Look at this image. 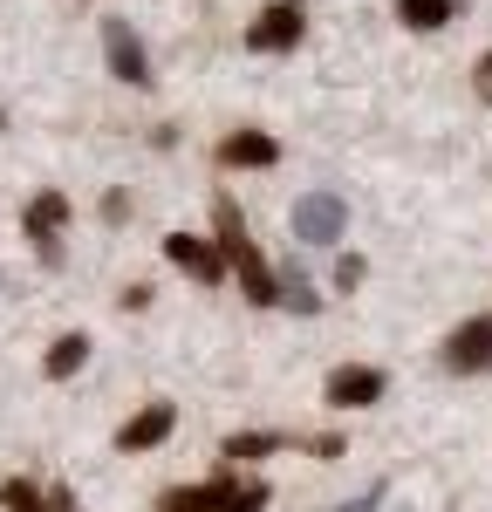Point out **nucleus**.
Returning a JSON list of instances; mask_svg holds the SVG:
<instances>
[{"mask_svg": "<svg viewBox=\"0 0 492 512\" xmlns=\"http://www.w3.org/2000/svg\"><path fill=\"white\" fill-rule=\"evenodd\" d=\"M164 260L185 267L192 280H205V287H219V280L233 274L226 253H219V239H199V233H164Z\"/></svg>", "mask_w": 492, "mask_h": 512, "instance_id": "0eeeda50", "label": "nucleus"}, {"mask_svg": "<svg viewBox=\"0 0 492 512\" xmlns=\"http://www.w3.org/2000/svg\"><path fill=\"white\" fill-rule=\"evenodd\" d=\"M267 485L260 478H240V465H226L219 478H205V485H171L158 492V512H267Z\"/></svg>", "mask_w": 492, "mask_h": 512, "instance_id": "f03ea898", "label": "nucleus"}, {"mask_svg": "<svg viewBox=\"0 0 492 512\" xmlns=\"http://www.w3.org/2000/svg\"><path fill=\"white\" fill-rule=\"evenodd\" d=\"M301 28H308V7L274 0V7H260V21H246V48L253 55H287V48H301Z\"/></svg>", "mask_w": 492, "mask_h": 512, "instance_id": "7ed1b4c3", "label": "nucleus"}, {"mask_svg": "<svg viewBox=\"0 0 492 512\" xmlns=\"http://www.w3.org/2000/svg\"><path fill=\"white\" fill-rule=\"evenodd\" d=\"M267 451H301V437H287V431H233L226 444H219V458H226V465L267 458Z\"/></svg>", "mask_w": 492, "mask_h": 512, "instance_id": "f8f14e48", "label": "nucleus"}, {"mask_svg": "<svg viewBox=\"0 0 492 512\" xmlns=\"http://www.w3.org/2000/svg\"><path fill=\"white\" fill-rule=\"evenodd\" d=\"M212 233H219L226 267L240 274L246 301H253V308H281V274H274V267H267V253L253 246V233H246V219H240V205H233V198H212Z\"/></svg>", "mask_w": 492, "mask_h": 512, "instance_id": "f257e3e1", "label": "nucleus"}, {"mask_svg": "<svg viewBox=\"0 0 492 512\" xmlns=\"http://www.w3.org/2000/svg\"><path fill=\"white\" fill-rule=\"evenodd\" d=\"M438 362H445L451 376H486L492 369V315L458 321V328L445 335V349H438Z\"/></svg>", "mask_w": 492, "mask_h": 512, "instance_id": "20e7f679", "label": "nucleus"}, {"mask_svg": "<svg viewBox=\"0 0 492 512\" xmlns=\"http://www.w3.org/2000/svg\"><path fill=\"white\" fill-rule=\"evenodd\" d=\"M0 506L7 512H48V492H35L28 478H7V485H0Z\"/></svg>", "mask_w": 492, "mask_h": 512, "instance_id": "dca6fc26", "label": "nucleus"}, {"mask_svg": "<svg viewBox=\"0 0 492 512\" xmlns=\"http://www.w3.org/2000/svg\"><path fill=\"white\" fill-rule=\"evenodd\" d=\"M376 506H383V492H369V499H349L342 512H376Z\"/></svg>", "mask_w": 492, "mask_h": 512, "instance_id": "6ab92c4d", "label": "nucleus"}, {"mask_svg": "<svg viewBox=\"0 0 492 512\" xmlns=\"http://www.w3.org/2000/svg\"><path fill=\"white\" fill-rule=\"evenodd\" d=\"M21 226H28V239H35V253L55 267V260H62V226H69V198H62V192H41L35 205H28V219H21Z\"/></svg>", "mask_w": 492, "mask_h": 512, "instance_id": "1a4fd4ad", "label": "nucleus"}, {"mask_svg": "<svg viewBox=\"0 0 492 512\" xmlns=\"http://www.w3.org/2000/svg\"><path fill=\"white\" fill-rule=\"evenodd\" d=\"M383 390H390L383 369H369V362H342V369H328L322 403H328V410H369V403H383Z\"/></svg>", "mask_w": 492, "mask_h": 512, "instance_id": "39448f33", "label": "nucleus"}, {"mask_svg": "<svg viewBox=\"0 0 492 512\" xmlns=\"http://www.w3.org/2000/svg\"><path fill=\"white\" fill-rule=\"evenodd\" d=\"M451 14H458V0H397V21L410 35H438Z\"/></svg>", "mask_w": 492, "mask_h": 512, "instance_id": "ddd939ff", "label": "nucleus"}, {"mask_svg": "<svg viewBox=\"0 0 492 512\" xmlns=\"http://www.w3.org/2000/svg\"><path fill=\"white\" fill-rule=\"evenodd\" d=\"M274 274H281V308H294V315H322V294L308 287L301 267H274Z\"/></svg>", "mask_w": 492, "mask_h": 512, "instance_id": "2eb2a0df", "label": "nucleus"}, {"mask_svg": "<svg viewBox=\"0 0 492 512\" xmlns=\"http://www.w3.org/2000/svg\"><path fill=\"white\" fill-rule=\"evenodd\" d=\"M363 253H342V260H335V287H342V294H356V287H363Z\"/></svg>", "mask_w": 492, "mask_h": 512, "instance_id": "f3484780", "label": "nucleus"}, {"mask_svg": "<svg viewBox=\"0 0 492 512\" xmlns=\"http://www.w3.org/2000/svg\"><path fill=\"white\" fill-rule=\"evenodd\" d=\"M82 362H89V335H55V349H48V362H41V369H48L55 383H69Z\"/></svg>", "mask_w": 492, "mask_h": 512, "instance_id": "4468645a", "label": "nucleus"}, {"mask_svg": "<svg viewBox=\"0 0 492 512\" xmlns=\"http://www.w3.org/2000/svg\"><path fill=\"white\" fill-rule=\"evenodd\" d=\"M171 424H178V410H171V403H144V410L117 431V451H151V444L171 437Z\"/></svg>", "mask_w": 492, "mask_h": 512, "instance_id": "9b49d317", "label": "nucleus"}, {"mask_svg": "<svg viewBox=\"0 0 492 512\" xmlns=\"http://www.w3.org/2000/svg\"><path fill=\"white\" fill-rule=\"evenodd\" d=\"M103 62H110V76L130 82V89L151 82V55H144V41L130 35V21H103Z\"/></svg>", "mask_w": 492, "mask_h": 512, "instance_id": "6e6552de", "label": "nucleus"}, {"mask_svg": "<svg viewBox=\"0 0 492 512\" xmlns=\"http://www.w3.org/2000/svg\"><path fill=\"white\" fill-rule=\"evenodd\" d=\"M219 164L226 171H267V164H281V144L267 130H233V137H219Z\"/></svg>", "mask_w": 492, "mask_h": 512, "instance_id": "9d476101", "label": "nucleus"}, {"mask_svg": "<svg viewBox=\"0 0 492 512\" xmlns=\"http://www.w3.org/2000/svg\"><path fill=\"white\" fill-rule=\"evenodd\" d=\"M342 226H349V205L335 192H308L294 205V239H301V246H335Z\"/></svg>", "mask_w": 492, "mask_h": 512, "instance_id": "423d86ee", "label": "nucleus"}, {"mask_svg": "<svg viewBox=\"0 0 492 512\" xmlns=\"http://www.w3.org/2000/svg\"><path fill=\"white\" fill-rule=\"evenodd\" d=\"M472 89H479V103H492V48L472 62Z\"/></svg>", "mask_w": 492, "mask_h": 512, "instance_id": "a211bd4d", "label": "nucleus"}]
</instances>
